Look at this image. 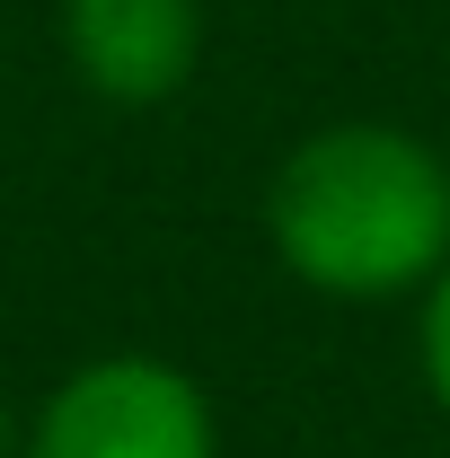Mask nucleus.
I'll return each mask as SVG.
<instances>
[{
	"label": "nucleus",
	"mask_w": 450,
	"mask_h": 458,
	"mask_svg": "<svg viewBox=\"0 0 450 458\" xmlns=\"http://www.w3.org/2000/svg\"><path fill=\"white\" fill-rule=\"evenodd\" d=\"M265 238L327 300H406L450 265V159L406 123H327L282 150Z\"/></svg>",
	"instance_id": "1"
},
{
	"label": "nucleus",
	"mask_w": 450,
	"mask_h": 458,
	"mask_svg": "<svg viewBox=\"0 0 450 458\" xmlns=\"http://www.w3.org/2000/svg\"><path fill=\"white\" fill-rule=\"evenodd\" d=\"M18 458H221V423L177 361L107 352V361H80L27 414Z\"/></svg>",
	"instance_id": "2"
},
{
	"label": "nucleus",
	"mask_w": 450,
	"mask_h": 458,
	"mask_svg": "<svg viewBox=\"0 0 450 458\" xmlns=\"http://www.w3.org/2000/svg\"><path fill=\"white\" fill-rule=\"evenodd\" d=\"M62 62L107 106H169L203 62L195 0H62Z\"/></svg>",
	"instance_id": "3"
},
{
	"label": "nucleus",
	"mask_w": 450,
	"mask_h": 458,
	"mask_svg": "<svg viewBox=\"0 0 450 458\" xmlns=\"http://www.w3.org/2000/svg\"><path fill=\"white\" fill-rule=\"evenodd\" d=\"M415 352H424V388L450 414V265L424 283V327H415Z\"/></svg>",
	"instance_id": "4"
},
{
	"label": "nucleus",
	"mask_w": 450,
	"mask_h": 458,
	"mask_svg": "<svg viewBox=\"0 0 450 458\" xmlns=\"http://www.w3.org/2000/svg\"><path fill=\"white\" fill-rule=\"evenodd\" d=\"M18 441H27V423H9V414H0V458H18Z\"/></svg>",
	"instance_id": "5"
}]
</instances>
